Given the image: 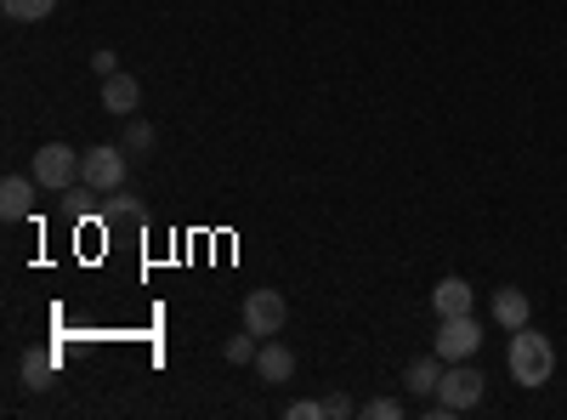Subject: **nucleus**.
<instances>
[{
	"mask_svg": "<svg viewBox=\"0 0 567 420\" xmlns=\"http://www.w3.org/2000/svg\"><path fill=\"white\" fill-rule=\"evenodd\" d=\"M34 182H40V188H52V194H69L80 182V154L69 143H45L34 154Z\"/></svg>",
	"mask_w": 567,
	"mask_h": 420,
	"instance_id": "obj_4",
	"label": "nucleus"
},
{
	"mask_svg": "<svg viewBox=\"0 0 567 420\" xmlns=\"http://www.w3.org/2000/svg\"><path fill=\"white\" fill-rule=\"evenodd\" d=\"M284 318H290V301H284L278 290H250V296H245V330H250V336H261V341L278 336Z\"/></svg>",
	"mask_w": 567,
	"mask_h": 420,
	"instance_id": "obj_6",
	"label": "nucleus"
},
{
	"mask_svg": "<svg viewBox=\"0 0 567 420\" xmlns=\"http://www.w3.org/2000/svg\"><path fill=\"white\" fill-rule=\"evenodd\" d=\"M136 103H142V85H136L131 74H109V80H103V109H109V114L131 120Z\"/></svg>",
	"mask_w": 567,
	"mask_h": 420,
	"instance_id": "obj_11",
	"label": "nucleus"
},
{
	"mask_svg": "<svg viewBox=\"0 0 567 420\" xmlns=\"http://www.w3.org/2000/svg\"><path fill=\"white\" fill-rule=\"evenodd\" d=\"M256 381H261V387L296 381V347H284L278 336H267V341L256 347Z\"/></svg>",
	"mask_w": 567,
	"mask_h": 420,
	"instance_id": "obj_7",
	"label": "nucleus"
},
{
	"mask_svg": "<svg viewBox=\"0 0 567 420\" xmlns=\"http://www.w3.org/2000/svg\"><path fill=\"white\" fill-rule=\"evenodd\" d=\"M34 188H40V182H29V176H7V182H0V216L23 222L34 211Z\"/></svg>",
	"mask_w": 567,
	"mask_h": 420,
	"instance_id": "obj_10",
	"label": "nucleus"
},
{
	"mask_svg": "<svg viewBox=\"0 0 567 420\" xmlns=\"http://www.w3.org/2000/svg\"><path fill=\"white\" fill-rule=\"evenodd\" d=\"M125 154H154V125L148 120H125Z\"/></svg>",
	"mask_w": 567,
	"mask_h": 420,
	"instance_id": "obj_15",
	"label": "nucleus"
},
{
	"mask_svg": "<svg viewBox=\"0 0 567 420\" xmlns=\"http://www.w3.org/2000/svg\"><path fill=\"white\" fill-rule=\"evenodd\" d=\"M284 414H290V420H323V403H290V409H284Z\"/></svg>",
	"mask_w": 567,
	"mask_h": 420,
	"instance_id": "obj_19",
	"label": "nucleus"
},
{
	"mask_svg": "<svg viewBox=\"0 0 567 420\" xmlns=\"http://www.w3.org/2000/svg\"><path fill=\"white\" fill-rule=\"evenodd\" d=\"M80 182L91 194H125V148L114 143H97L80 154Z\"/></svg>",
	"mask_w": 567,
	"mask_h": 420,
	"instance_id": "obj_3",
	"label": "nucleus"
},
{
	"mask_svg": "<svg viewBox=\"0 0 567 420\" xmlns=\"http://www.w3.org/2000/svg\"><path fill=\"white\" fill-rule=\"evenodd\" d=\"M0 12H7L12 23H40L58 12V0H0Z\"/></svg>",
	"mask_w": 567,
	"mask_h": 420,
	"instance_id": "obj_14",
	"label": "nucleus"
},
{
	"mask_svg": "<svg viewBox=\"0 0 567 420\" xmlns=\"http://www.w3.org/2000/svg\"><path fill=\"white\" fill-rule=\"evenodd\" d=\"M91 69H97V74L109 80V74H120V58H114V52H109V45H103V52H97V58H91Z\"/></svg>",
	"mask_w": 567,
	"mask_h": 420,
	"instance_id": "obj_20",
	"label": "nucleus"
},
{
	"mask_svg": "<svg viewBox=\"0 0 567 420\" xmlns=\"http://www.w3.org/2000/svg\"><path fill=\"white\" fill-rule=\"evenodd\" d=\"M505 369H511V381L516 387H528L539 392L550 376H556V347L534 330V324H523V330H511V352H505Z\"/></svg>",
	"mask_w": 567,
	"mask_h": 420,
	"instance_id": "obj_1",
	"label": "nucleus"
},
{
	"mask_svg": "<svg viewBox=\"0 0 567 420\" xmlns=\"http://www.w3.org/2000/svg\"><path fill=\"white\" fill-rule=\"evenodd\" d=\"M483 392H488V381L471 369V358H465V363H449V369H443V387H437V398H432V414H437V420L471 414V409L483 403Z\"/></svg>",
	"mask_w": 567,
	"mask_h": 420,
	"instance_id": "obj_2",
	"label": "nucleus"
},
{
	"mask_svg": "<svg viewBox=\"0 0 567 420\" xmlns=\"http://www.w3.org/2000/svg\"><path fill=\"white\" fill-rule=\"evenodd\" d=\"M494 324H505V330H523V324H528V296L516 290V285H505L494 296Z\"/></svg>",
	"mask_w": 567,
	"mask_h": 420,
	"instance_id": "obj_12",
	"label": "nucleus"
},
{
	"mask_svg": "<svg viewBox=\"0 0 567 420\" xmlns=\"http://www.w3.org/2000/svg\"><path fill=\"white\" fill-rule=\"evenodd\" d=\"M483 347V324L477 318H443V330H437V358L443 363H465V358H477Z\"/></svg>",
	"mask_w": 567,
	"mask_h": 420,
	"instance_id": "obj_5",
	"label": "nucleus"
},
{
	"mask_svg": "<svg viewBox=\"0 0 567 420\" xmlns=\"http://www.w3.org/2000/svg\"><path fill=\"white\" fill-rule=\"evenodd\" d=\"M432 307H437V318H465L471 307H477V290H471L465 278H437Z\"/></svg>",
	"mask_w": 567,
	"mask_h": 420,
	"instance_id": "obj_9",
	"label": "nucleus"
},
{
	"mask_svg": "<svg viewBox=\"0 0 567 420\" xmlns=\"http://www.w3.org/2000/svg\"><path fill=\"white\" fill-rule=\"evenodd\" d=\"M358 414H363V420H398V414H403V403H398V398H369Z\"/></svg>",
	"mask_w": 567,
	"mask_h": 420,
	"instance_id": "obj_17",
	"label": "nucleus"
},
{
	"mask_svg": "<svg viewBox=\"0 0 567 420\" xmlns=\"http://www.w3.org/2000/svg\"><path fill=\"white\" fill-rule=\"evenodd\" d=\"M347 414H358V403H352L347 392H329V398H323V420H347Z\"/></svg>",
	"mask_w": 567,
	"mask_h": 420,
	"instance_id": "obj_18",
	"label": "nucleus"
},
{
	"mask_svg": "<svg viewBox=\"0 0 567 420\" xmlns=\"http://www.w3.org/2000/svg\"><path fill=\"white\" fill-rule=\"evenodd\" d=\"M52 369H58L52 352H29V358H23V387H29V392H45V387H52Z\"/></svg>",
	"mask_w": 567,
	"mask_h": 420,
	"instance_id": "obj_13",
	"label": "nucleus"
},
{
	"mask_svg": "<svg viewBox=\"0 0 567 420\" xmlns=\"http://www.w3.org/2000/svg\"><path fill=\"white\" fill-rule=\"evenodd\" d=\"M256 347H261V336H250V330H245V336H233L221 352H227V363H256Z\"/></svg>",
	"mask_w": 567,
	"mask_h": 420,
	"instance_id": "obj_16",
	"label": "nucleus"
},
{
	"mask_svg": "<svg viewBox=\"0 0 567 420\" xmlns=\"http://www.w3.org/2000/svg\"><path fill=\"white\" fill-rule=\"evenodd\" d=\"M443 358L437 352H425V358H414L409 369H403V392H414V398H437V387H443Z\"/></svg>",
	"mask_w": 567,
	"mask_h": 420,
	"instance_id": "obj_8",
	"label": "nucleus"
}]
</instances>
